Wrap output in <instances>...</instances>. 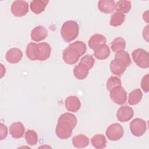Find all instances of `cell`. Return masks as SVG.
<instances>
[{"label":"cell","instance_id":"cell-28","mask_svg":"<svg viewBox=\"0 0 149 149\" xmlns=\"http://www.w3.org/2000/svg\"><path fill=\"white\" fill-rule=\"evenodd\" d=\"M125 19V15L123 13L116 12L111 16L109 24L113 27L120 26L123 24Z\"/></svg>","mask_w":149,"mask_h":149},{"label":"cell","instance_id":"cell-15","mask_svg":"<svg viewBox=\"0 0 149 149\" xmlns=\"http://www.w3.org/2000/svg\"><path fill=\"white\" fill-rule=\"evenodd\" d=\"M94 51V56L99 60H104L108 58L110 54V49L105 44L98 46Z\"/></svg>","mask_w":149,"mask_h":149},{"label":"cell","instance_id":"cell-5","mask_svg":"<svg viewBox=\"0 0 149 149\" xmlns=\"http://www.w3.org/2000/svg\"><path fill=\"white\" fill-rule=\"evenodd\" d=\"M124 131L122 126L118 123L110 125L107 129L105 134L108 139L111 141H117L123 136Z\"/></svg>","mask_w":149,"mask_h":149},{"label":"cell","instance_id":"cell-29","mask_svg":"<svg viewBox=\"0 0 149 149\" xmlns=\"http://www.w3.org/2000/svg\"><path fill=\"white\" fill-rule=\"evenodd\" d=\"M25 139L29 145L34 146L38 141L37 134L33 130H28L25 134Z\"/></svg>","mask_w":149,"mask_h":149},{"label":"cell","instance_id":"cell-14","mask_svg":"<svg viewBox=\"0 0 149 149\" xmlns=\"http://www.w3.org/2000/svg\"><path fill=\"white\" fill-rule=\"evenodd\" d=\"M24 127L22 123L20 122L13 123L9 127V133L15 139L21 138L24 133Z\"/></svg>","mask_w":149,"mask_h":149},{"label":"cell","instance_id":"cell-9","mask_svg":"<svg viewBox=\"0 0 149 149\" xmlns=\"http://www.w3.org/2000/svg\"><path fill=\"white\" fill-rule=\"evenodd\" d=\"M133 109L131 107L126 105L120 107L116 113L118 119L122 122L129 121L133 118Z\"/></svg>","mask_w":149,"mask_h":149},{"label":"cell","instance_id":"cell-22","mask_svg":"<svg viewBox=\"0 0 149 149\" xmlns=\"http://www.w3.org/2000/svg\"><path fill=\"white\" fill-rule=\"evenodd\" d=\"M89 69L84 65L79 63L73 69V74L74 77L79 80H83L87 76Z\"/></svg>","mask_w":149,"mask_h":149},{"label":"cell","instance_id":"cell-11","mask_svg":"<svg viewBox=\"0 0 149 149\" xmlns=\"http://www.w3.org/2000/svg\"><path fill=\"white\" fill-rule=\"evenodd\" d=\"M65 105L68 111L76 112L80 109L81 102L77 97L75 95H70L65 100Z\"/></svg>","mask_w":149,"mask_h":149},{"label":"cell","instance_id":"cell-27","mask_svg":"<svg viewBox=\"0 0 149 149\" xmlns=\"http://www.w3.org/2000/svg\"><path fill=\"white\" fill-rule=\"evenodd\" d=\"M125 40L120 37L115 38L111 44V48L113 52H116L119 51H123L126 48Z\"/></svg>","mask_w":149,"mask_h":149},{"label":"cell","instance_id":"cell-26","mask_svg":"<svg viewBox=\"0 0 149 149\" xmlns=\"http://www.w3.org/2000/svg\"><path fill=\"white\" fill-rule=\"evenodd\" d=\"M143 93L140 88L133 90L129 95L128 102L130 105L137 104L141 100Z\"/></svg>","mask_w":149,"mask_h":149},{"label":"cell","instance_id":"cell-34","mask_svg":"<svg viewBox=\"0 0 149 149\" xmlns=\"http://www.w3.org/2000/svg\"><path fill=\"white\" fill-rule=\"evenodd\" d=\"M143 36L144 39H145L147 42L148 41V26L147 25L144 29H143Z\"/></svg>","mask_w":149,"mask_h":149},{"label":"cell","instance_id":"cell-10","mask_svg":"<svg viewBox=\"0 0 149 149\" xmlns=\"http://www.w3.org/2000/svg\"><path fill=\"white\" fill-rule=\"evenodd\" d=\"M51 52V47L49 44L42 42L38 44L37 60L44 61L48 59Z\"/></svg>","mask_w":149,"mask_h":149},{"label":"cell","instance_id":"cell-31","mask_svg":"<svg viewBox=\"0 0 149 149\" xmlns=\"http://www.w3.org/2000/svg\"><path fill=\"white\" fill-rule=\"evenodd\" d=\"M79 63L84 65L90 70L93 67L95 63V60L91 55H86L81 58Z\"/></svg>","mask_w":149,"mask_h":149},{"label":"cell","instance_id":"cell-21","mask_svg":"<svg viewBox=\"0 0 149 149\" xmlns=\"http://www.w3.org/2000/svg\"><path fill=\"white\" fill-rule=\"evenodd\" d=\"M115 60L120 62L126 67H128L132 63L129 54L127 52L123 50L115 52Z\"/></svg>","mask_w":149,"mask_h":149},{"label":"cell","instance_id":"cell-25","mask_svg":"<svg viewBox=\"0 0 149 149\" xmlns=\"http://www.w3.org/2000/svg\"><path fill=\"white\" fill-rule=\"evenodd\" d=\"M27 57L31 61L37 60L38 55V44L34 42L29 43L26 50Z\"/></svg>","mask_w":149,"mask_h":149},{"label":"cell","instance_id":"cell-30","mask_svg":"<svg viewBox=\"0 0 149 149\" xmlns=\"http://www.w3.org/2000/svg\"><path fill=\"white\" fill-rule=\"evenodd\" d=\"M122 86V82L120 79L116 76L110 77L107 81L106 87L108 91H111L113 88Z\"/></svg>","mask_w":149,"mask_h":149},{"label":"cell","instance_id":"cell-35","mask_svg":"<svg viewBox=\"0 0 149 149\" xmlns=\"http://www.w3.org/2000/svg\"><path fill=\"white\" fill-rule=\"evenodd\" d=\"M148 11L147 10L146 12H145L143 13V17L144 20H145L147 23L148 22Z\"/></svg>","mask_w":149,"mask_h":149},{"label":"cell","instance_id":"cell-8","mask_svg":"<svg viewBox=\"0 0 149 149\" xmlns=\"http://www.w3.org/2000/svg\"><path fill=\"white\" fill-rule=\"evenodd\" d=\"M10 9L14 16L22 17L26 15L29 12V3L25 1H15L11 5Z\"/></svg>","mask_w":149,"mask_h":149},{"label":"cell","instance_id":"cell-18","mask_svg":"<svg viewBox=\"0 0 149 149\" xmlns=\"http://www.w3.org/2000/svg\"><path fill=\"white\" fill-rule=\"evenodd\" d=\"M106 42L107 40L104 36L100 34H95L90 37L88 41V46L91 49H94L98 46L106 44Z\"/></svg>","mask_w":149,"mask_h":149},{"label":"cell","instance_id":"cell-1","mask_svg":"<svg viewBox=\"0 0 149 149\" xmlns=\"http://www.w3.org/2000/svg\"><path fill=\"white\" fill-rule=\"evenodd\" d=\"M77 122V118L73 114L68 112L62 114L58 118L55 129L57 137L61 139H66L70 137Z\"/></svg>","mask_w":149,"mask_h":149},{"label":"cell","instance_id":"cell-20","mask_svg":"<svg viewBox=\"0 0 149 149\" xmlns=\"http://www.w3.org/2000/svg\"><path fill=\"white\" fill-rule=\"evenodd\" d=\"M72 144L76 148H84L88 145L89 139L84 134H78L73 137Z\"/></svg>","mask_w":149,"mask_h":149},{"label":"cell","instance_id":"cell-13","mask_svg":"<svg viewBox=\"0 0 149 149\" xmlns=\"http://www.w3.org/2000/svg\"><path fill=\"white\" fill-rule=\"evenodd\" d=\"M23 54L21 49L17 48H12L9 49L6 54V59L10 63H18L22 58Z\"/></svg>","mask_w":149,"mask_h":149},{"label":"cell","instance_id":"cell-19","mask_svg":"<svg viewBox=\"0 0 149 149\" xmlns=\"http://www.w3.org/2000/svg\"><path fill=\"white\" fill-rule=\"evenodd\" d=\"M111 72L118 76H120L126 70L127 67L121 63L120 62L113 59L112 60L109 65Z\"/></svg>","mask_w":149,"mask_h":149},{"label":"cell","instance_id":"cell-12","mask_svg":"<svg viewBox=\"0 0 149 149\" xmlns=\"http://www.w3.org/2000/svg\"><path fill=\"white\" fill-rule=\"evenodd\" d=\"M48 32L47 29L42 26L35 27L31 32V38L32 40L39 42L45 39L48 36Z\"/></svg>","mask_w":149,"mask_h":149},{"label":"cell","instance_id":"cell-33","mask_svg":"<svg viewBox=\"0 0 149 149\" xmlns=\"http://www.w3.org/2000/svg\"><path fill=\"white\" fill-rule=\"evenodd\" d=\"M8 135V129L6 126L2 123H0V140H2Z\"/></svg>","mask_w":149,"mask_h":149},{"label":"cell","instance_id":"cell-3","mask_svg":"<svg viewBox=\"0 0 149 149\" xmlns=\"http://www.w3.org/2000/svg\"><path fill=\"white\" fill-rule=\"evenodd\" d=\"M79 27L78 23L74 20H68L63 23L61 29V34L63 40L66 42L74 40L79 34Z\"/></svg>","mask_w":149,"mask_h":149},{"label":"cell","instance_id":"cell-4","mask_svg":"<svg viewBox=\"0 0 149 149\" xmlns=\"http://www.w3.org/2000/svg\"><path fill=\"white\" fill-rule=\"evenodd\" d=\"M132 56L134 62L138 66L143 69L149 67V55L144 49L138 48L134 50Z\"/></svg>","mask_w":149,"mask_h":149},{"label":"cell","instance_id":"cell-6","mask_svg":"<svg viewBox=\"0 0 149 149\" xmlns=\"http://www.w3.org/2000/svg\"><path fill=\"white\" fill-rule=\"evenodd\" d=\"M109 96L111 100L116 104L122 105L127 100V93L121 86L116 87L110 91Z\"/></svg>","mask_w":149,"mask_h":149},{"label":"cell","instance_id":"cell-23","mask_svg":"<svg viewBox=\"0 0 149 149\" xmlns=\"http://www.w3.org/2000/svg\"><path fill=\"white\" fill-rule=\"evenodd\" d=\"M91 143L92 146L95 148H104L106 147L107 140L103 134H97L91 138Z\"/></svg>","mask_w":149,"mask_h":149},{"label":"cell","instance_id":"cell-32","mask_svg":"<svg viewBox=\"0 0 149 149\" xmlns=\"http://www.w3.org/2000/svg\"><path fill=\"white\" fill-rule=\"evenodd\" d=\"M141 87L144 91L147 93L148 91V74H146L141 79Z\"/></svg>","mask_w":149,"mask_h":149},{"label":"cell","instance_id":"cell-17","mask_svg":"<svg viewBox=\"0 0 149 149\" xmlns=\"http://www.w3.org/2000/svg\"><path fill=\"white\" fill-rule=\"evenodd\" d=\"M48 2L49 1L47 0H34L31 1L30 8L35 14H40L45 10Z\"/></svg>","mask_w":149,"mask_h":149},{"label":"cell","instance_id":"cell-7","mask_svg":"<svg viewBox=\"0 0 149 149\" xmlns=\"http://www.w3.org/2000/svg\"><path fill=\"white\" fill-rule=\"evenodd\" d=\"M130 129L132 133L134 136H142L147 130L146 123L141 118H136L130 122Z\"/></svg>","mask_w":149,"mask_h":149},{"label":"cell","instance_id":"cell-2","mask_svg":"<svg viewBox=\"0 0 149 149\" xmlns=\"http://www.w3.org/2000/svg\"><path fill=\"white\" fill-rule=\"evenodd\" d=\"M86 51V45L81 41H76L66 48L62 53L64 62L68 65H73Z\"/></svg>","mask_w":149,"mask_h":149},{"label":"cell","instance_id":"cell-24","mask_svg":"<svg viewBox=\"0 0 149 149\" xmlns=\"http://www.w3.org/2000/svg\"><path fill=\"white\" fill-rule=\"evenodd\" d=\"M132 8L131 2L130 1L120 0L115 3V10L122 13H127L129 12Z\"/></svg>","mask_w":149,"mask_h":149},{"label":"cell","instance_id":"cell-16","mask_svg":"<svg viewBox=\"0 0 149 149\" xmlns=\"http://www.w3.org/2000/svg\"><path fill=\"white\" fill-rule=\"evenodd\" d=\"M115 6L113 0H100L98 2V9L104 13H112L115 10Z\"/></svg>","mask_w":149,"mask_h":149}]
</instances>
